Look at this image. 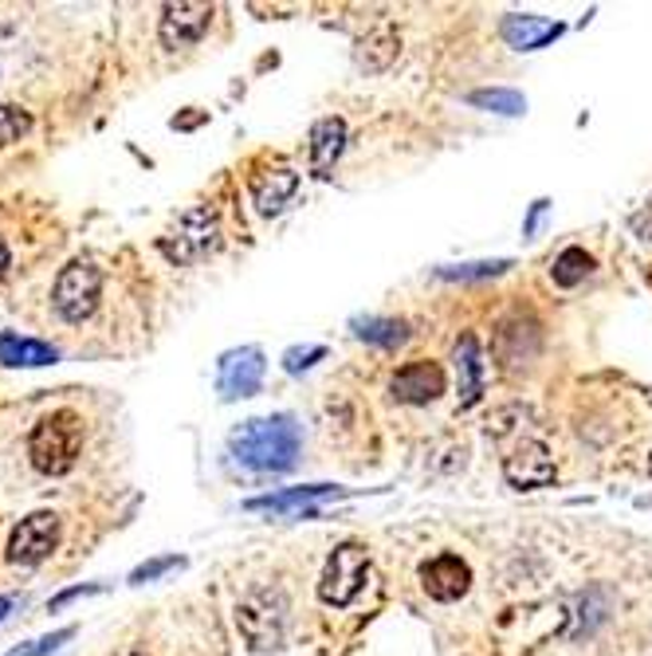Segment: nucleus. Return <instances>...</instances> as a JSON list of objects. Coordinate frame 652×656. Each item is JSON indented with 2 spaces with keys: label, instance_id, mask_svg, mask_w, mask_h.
<instances>
[{
  "label": "nucleus",
  "instance_id": "nucleus-1",
  "mask_svg": "<svg viewBox=\"0 0 652 656\" xmlns=\"http://www.w3.org/2000/svg\"><path fill=\"white\" fill-rule=\"evenodd\" d=\"M228 449L252 472H291L299 460V425L291 412L252 417L228 437Z\"/></svg>",
  "mask_w": 652,
  "mask_h": 656
},
{
  "label": "nucleus",
  "instance_id": "nucleus-2",
  "mask_svg": "<svg viewBox=\"0 0 652 656\" xmlns=\"http://www.w3.org/2000/svg\"><path fill=\"white\" fill-rule=\"evenodd\" d=\"M83 449V417L71 409H56L40 417L36 429L29 432V460L32 468L44 476H64L75 468Z\"/></svg>",
  "mask_w": 652,
  "mask_h": 656
},
{
  "label": "nucleus",
  "instance_id": "nucleus-3",
  "mask_svg": "<svg viewBox=\"0 0 652 656\" xmlns=\"http://www.w3.org/2000/svg\"><path fill=\"white\" fill-rule=\"evenodd\" d=\"M288 593L280 586H260V590L244 593L240 606H236V625H240L244 641L256 648V653H271V648L283 645V633H288Z\"/></svg>",
  "mask_w": 652,
  "mask_h": 656
},
{
  "label": "nucleus",
  "instance_id": "nucleus-4",
  "mask_svg": "<svg viewBox=\"0 0 652 656\" xmlns=\"http://www.w3.org/2000/svg\"><path fill=\"white\" fill-rule=\"evenodd\" d=\"M216 245H221V216L209 205L186 208V213L169 225V233L158 240L161 256H166L169 263H178V268L205 260L209 252H216Z\"/></svg>",
  "mask_w": 652,
  "mask_h": 656
},
{
  "label": "nucleus",
  "instance_id": "nucleus-5",
  "mask_svg": "<svg viewBox=\"0 0 652 656\" xmlns=\"http://www.w3.org/2000/svg\"><path fill=\"white\" fill-rule=\"evenodd\" d=\"M103 299V272L91 260H71L59 268L56 283H52V307L59 310V319L83 323L99 310Z\"/></svg>",
  "mask_w": 652,
  "mask_h": 656
},
{
  "label": "nucleus",
  "instance_id": "nucleus-6",
  "mask_svg": "<svg viewBox=\"0 0 652 656\" xmlns=\"http://www.w3.org/2000/svg\"><path fill=\"white\" fill-rule=\"evenodd\" d=\"M366 578H370V554L358 543H342L326 558L318 593H323L326 606H338V610H342V606H350V601L362 593Z\"/></svg>",
  "mask_w": 652,
  "mask_h": 656
},
{
  "label": "nucleus",
  "instance_id": "nucleus-7",
  "mask_svg": "<svg viewBox=\"0 0 652 656\" xmlns=\"http://www.w3.org/2000/svg\"><path fill=\"white\" fill-rule=\"evenodd\" d=\"M59 546V516L56 511H32L20 519L9 534V563L12 566H40Z\"/></svg>",
  "mask_w": 652,
  "mask_h": 656
},
{
  "label": "nucleus",
  "instance_id": "nucleus-8",
  "mask_svg": "<svg viewBox=\"0 0 652 656\" xmlns=\"http://www.w3.org/2000/svg\"><path fill=\"white\" fill-rule=\"evenodd\" d=\"M209 24H213V4L181 0V4H166V9H161L158 36L169 52H181V47H193L196 39L205 36Z\"/></svg>",
  "mask_w": 652,
  "mask_h": 656
},
{
  "label": "nucleus",
  "instance_id": "nucleus-9",
  "mask_svg": "<svg viewBox=\"0 0 652 656\" xmlns=\"http://www.w3.org/2000/svg\"><path fill=\"white\" fill-rule=\"evenodd\" d=\"M504 476L519 491L547 488L554 479V456H550V449L542 441H519L512 449V456H504Z\"/></svg>",
  "mask_w": 652,
  "mask_h": 656
},
{
  "label": "nucleus",
  "instance_id": "nucleus-10",
  "mask_svg": "<svg viewBox=\"0 0 652 656\" xmlns=\"http://www.w3.org/2000/svg\"><path fill=\"white\" fill-rule=\"evenodd\" d=\"M260 382H263V354L256 347L228 350V354L221 358V366H216V389H221L228 401H233V397L260 394Z\"/></svg>",
  "mask_w": 652,
  "mask_h": 656
},
{
  "label": "nucleus",
  "instance_id": "nucleus-11",
  "mask_svg": "<svg viewBox=\"0 0 652 656\" xmlns=\"http://www.w3.org/2000/svg\"><path fill=\"white\" fill-rule=\"evenodd\" d=\"M390 394L405 405H429L445 394V370L437 362H409L390 377Z\"/></svg>",
  "mask_w": 652,
  "mask_h": 656
},
{
  "label": "nucleus",
  "instance_id": "nucleus-12",
  "mask_svg": "<svg viewBox=\"0 0 652 656\" xmlns=\"http://www.w3.org/2000/svg\"><path fill=\"white\" fill-rule=\"evenodd\" d=\"M420 586L437 601H457L472 586V570H468V563L457 558V554H437L432 563L420 566Z\"/></svg>",
  "mask_w": 652,
  "mask_h": 656
},
{
  "label": "nucleus",
  "instance_id": "nucleus-13",
  "mask_svg": "<svg viewBox=\"0 0 652 656\" xmlns=\"http://www.w3.org/2000/svg\"><path fill=\"white\" fill-rule=\"evenodd\" d=\"M338 496H350L346 488H330V484H315V488H291L280 491V496H256L248 499V511H271V516H291V511H303V516H315L311 504L315 499H338Z\"/></svg>",
  "mask_w": 652,
  "mask_h": 656
},
{
  "label": "nucleus",
  "instance_id": "nucleus-14",
  "mask_svg": "<svg viewBox=\"0 0 652 656\" xmlns=\"http://www.w3.org/2000/svg\"><path fill=\"white\" fill-rule=\"evenodd\" d=\"M299 189V173L288 166H276V169H263V173H252V201L263 216L280 213L291 197H295Z\"/></svg>",
  "mask_w": 652,
  "mask_h": 656
},
{
  "label": "nucleus",
  "instance_id": "nucleus-15",
  "mask_svg": "<svg viewBox=\"0 0 652 656\" xmlns=\"http://www.w3.org/2000/svg\"><path fill=\"white\" fill-rule=\"evenodd\" d=\"M342 146H346L342 118H318V123L311 126V169H315V178H330V169H335Z\"/></svg>",
  "mask_w": 652,
  "mask_h": 656
},
{
  "label": "nucleus",
  "instance_id": "nucleus-16",
  "mask_svg": "<svg viewBox=\"0 0 652 656\" xmlns=\"http://www.w3.org/2000/svg\"><path fill=\"white\" fill-rule=\"evenodd\" d=\"M457 385H460V405H475L484 394V354L475 335H460L457 342Z\"/></svg>",
  "mask_w": 652,
  "mask_h": 656
},
{
  "label": "nucleus",
  "instance_id": "nucleus-17",
  "mask_svg": "<svg viewBox=\"0 0 652 656\" xmlns=\"http://www.w3.org/2000/svg\"><path fill=\"white\" fill-rule=\"evenodd\" d=\"M0 362H4V366H20V370H36V366L59 362V350L40 342V338H24V335L4 330V335H0Z\"/></svg>",
  "mask_w": 652,
  "mask_h": 656
},
{
  "label": "nucleus",
  "instance_id": "nucleus-18",
  "mask_svg": "<svg viewBox=\"0 0 652 656\" xmlns=\"http://www.w3.org/2000/svg\"><path fill=\"white\" fill-rule=\"evenodd\" d=\"M562 36V24L542 16H507L504 20V39L519 52H535V47H547L550 39Z\"/></svg>",
  "mask_w": 652,
  "mask_h": 656
},
{
  "label": "nucleus",
  "instance_id": "nucleus-19",
  "mask_svg": "<svg viewBox=\"0 0 652 656\" xmlns=\"http://www.w3.org/2000/svg\"><path fill=\"white\" fill-rule=\"evenodd\" d=\"M355 335L362 338V342H373V347H401L405 338H409V327L397 319H378V315H370V319H355Z\"/></svg>",
  "mask_w": 652,
  "mask_h": 656
},
{
  "label": "nucleus",
  "instance_id": "nucleus-20",
  "mask_svg": "<svg viewBox=\"0 0 652 656\" xmlns=\"http://www.w3.org/2000/svg\"><path fill=\"white\" fill-rule=\"evenodd\" d=\"M589 268H594V260H589L586 248H566L559 260L550 263V275H554L559 287H578V283L589 275Z\"/></svg>",
  "mask_w": 652,
  "mask_h": 656
},
{
  "label": "nucleus",
  "instance_id": "nucleus-21",
  "mask_svg": "<svg viewBox=\"0 0 652 656\" xmlns=\"http://www.w3.org/2000/svg\"><path fill=\"white\" fill-rule=\"evenodd\" d=\"M475 106H484V111L495 114H522V94L519 91H504V87H492V91H472L468 94Z\"/></svg>",
  "mask_w": 652,
  "mask_h": 656
},
{
  "label": "nucleus",
  "instance_id": "nucleus-22",
  "mask_svg": "<svg viewBox=\"0 0 652 656\" xmlns=\"http://www.w3.org/2000/svg\"><path fill=\"white\" fill-rule=\"evenodd\" d=\"M32 131V114L24 106L0 103V146H12Z\"/></svg>",
  "mask_w": 652,
  "mask_h": 656
},
{
  "label": "nucleus",
  "instance_id": "nucleus-23",
  "mask_svg": "<svg viewBox=\"0 0 652 656\" xmlns=\"http://www.w3.org/2000/svg\"><path fill=\"white\" fill-rule=\"evenodd\" d=\"M512 268V260H492V263H464V268H440V280H492L504 275Z\"/></svg>",
  "mask_w": 652,
  "mask_h": 656
},
{
  "label": "nucleus",
  "instance_id": "nucleus-24",
  "mask_svg": "<svg viewBox=\"0 0 652 656\" xmlns=\"http://www.w3.org/2000/svg\"><path fill=\"white\" fill-rule=\"evenodd\" d=\"M71 637H75V629H56V633H47V637H40V641H29V645L12 648V653H4V656H47Z\"/></svg>",
  "mask_w": 652,
  "mask_h": 656
},
{
  "label": "nucleus",
  "instance_id": "nucleus-25",
  "mask_svg": "<svg viewBox=\"0 0 652 656\" xmlns=\"http://www.w3.org/2000/svg\"><path fill=\"white\" fill-rule=\"evenodd\" d=\"M323 354H326L323 347H295V350H288V354H283V370H288V374H303V370L315 366Z\"/></svg>",
  "mask_w": 652,
  "mask_h": 656
},
{
  "label": "nucleus",
  "instance_id": "nucleus-26",
  "mask_svg": "<svg viewBox=\"0 0 652 656\" xmlns=\"http://www.w3.org/2000/svg\"><path fill=\"white\" fill-rule=\"evenodd\" d=\"M181 563H186V558H178V554H169V558H154V563L138 566V570L131 574V581H149V578H158V574L173 570V566H181Z\"/></svg>",
  "mask_w": 652,
  "mask_h": 656
},
{
  "label": "nucleus",
  "instance_id": "nucleus-27",
  "mask_svg": "<svg viewBox=\"0 0 652 656\" xmlns=\"http://www.w3.org/2000/svg\"><path fill=\"white\" fill-rule=\"evenodd\" d=\"M103 586H75V590H64L59 598H52V610H64L67 601H75V598H83V593H99Z\"/></svg>",
  "mask_w": 652,
  "mask_h": 656
},
{
  "label": "nucleus",
  "instance_id": "nucleus-28",
  "mask_svg": "<svg viewBox=\"0 0 652 656\" xmlns=\"http://www.w3.org/2000/svg\"><path fill=\"white\" fill-rule=\"evenodd\" d=\"M633 233L641 236V240H652V205L633 216Z\"/></svg>",
  "mask_w": 652,
  "mask_h": 656
},
{
  "label": "nucleus",
  "instance_id": "nucleus-29",
  "mask_svg": "<svg viewBox=\"0 0 652 656\" xmlns=\"http://www.w3.org/2000/svg\"><path fill=\"white\" fill-rule=\"evenodd\" d=\"M542 208H547V201H535V208H531V216H527V228L522 233L531 236L535 233V225H539V216H542Z\"/></svg>",
  "mask_w": 652,
  "mask_h": 656
},
{
  "label": "nucleus",
  "instance_id": "nucleus-30",
  "mask_svg": "<svg viewBox=\"0 0 652 656\" xmlns=\"http://www.w3.org/2000/svg\"><path fill=\"white\" fill-rule=\"evenodd\" d=\"M9 268H12V256H9V245H4V236H0V280L9 275Z\"/></svg>",
  "mask_w": 652,
  "mask_h": 656
},
{
  "label": "nucleus",
  "instance_id": "nucleus-31",
  "mask_svg": "<svg viewBox=\"0 0 652 656\" xmlns=\"http://www.w3.org/2000/svg\"><path fill=\"white\" fill-rule=\"evenodd\" d=\"M16 606H20V598H12V593H4V598H0V621L9 618V613L16 610Z\"/></svg>",
  "mask_w": 652,
  "mask_h": 656
},
{
  "label": "nucleus",
  "instance_id": "nucleus-32",
  "mask_svg": "<svg viewBox=\"0 0 652 656\" xmlns=\"http://www.w3.org/2000/svg\"><path fill=\"white\" fill-rule=\"evenodd\" d=\"M114 656H149L146 648H122V653H114Z\"/></svg>",
  "mask_w": 652,
  "mask_h": 656
},
{
  "label": "nucleus",
  "instance_id": "nucleus-33",
  "mask_svg": "<svg viewBox=\"0 0 652 656\" xmlns=\"http://www.w3.org/2000/svg\"><path fill=\"white\" fill-rule=\"evenodd\" d=\"M649 468H652V460H649Z\"/></svg>",
  "mask_w": 652,
  "mask_h": 656
}]
</instances>
